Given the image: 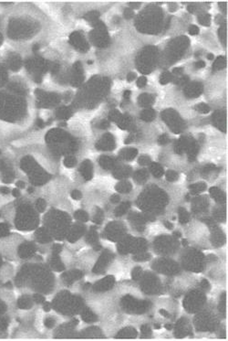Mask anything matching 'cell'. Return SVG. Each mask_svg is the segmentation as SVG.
I'll list each match as a JSON object with an SVG mask.
<instances>
[{"label":"cell","instance_id":"6da1fadb","mask_svg":"<svg viewBox=\"0 0 228 341\" xmlns=\"http://www.w3.org/2000/svg\"><path fill=\"white\" fill-rule=\"evenodd\" d=\"M23 100L14 94L0 93V119L4 121H15L24 107Z\"/></svg>","mask_w":228,"mask_h":341},{"label":"cell","instance_id":"7a4b0ae2","mask_svg":"<svg viewBox=\"0 0 228 341\" xmlns=\"http://www.w3.org/2000/svg\"><path fill=\"white\" fill-rule=\"evenodd\" d=\"M71 43L79 50L85 51L89 49V45L87 44L85 39L82 37V35L79 32H75L71 34Z\"/></svg>","mask_w":228,"mask_h":341},{"label":"cell","instance_id":"3957f363","mask_svg":"<svg viewBox=\"0 0 228 341\" xmlns=\"http://www.w3.org/2000/svg\"><path fill=\"white\" fill-rule=\"evenodd\" d=\"M7 66H8L11 70H19V69H20V67H21V65H22V61H21V59L19 58V56L13 54V55L9 56L8 59L7 60Z\"/></svg>","mask_w":228,"mask_h":341},{"label":"cell","instance_id":"277c9868","mask_svg":"<svg viewBox=\"0 0 228 341\" xmlns=\"http://www.w3.org/2000/svg\"><path fill=\"white\" fill-rule=\"evenodd\" d=\"M200 87L201 86L198 83L189 85V87L186 89L187 95L188 96H196V95H199V93H201V88Z\"/></svg>","mask_w":228,"mask_h":341},{"label":"cell","instance_id":"5b68a950","mask_svg":"<svg viewBox=\"0 0 228 341\" xmlns=\"http://www.w3.org/2000/svg\"><path fill=\"white\" fill-rule=\"evenodd\" d=\"M155 116V113L153 110H151V109H148V110H145L143 112V114H141V118L144 121H152Z\"/></svg>","mask_w":228,"mask_h":341},{"label":"cell","instance_id":"8992f818","mask_svg":"<svg viewBox=\"0 0 228 341\" xmlns=\"http://www.w3.org/2000/svg\"><path fill=\"white\" fill-rule=\"evenodd\" d=\"M69 114H71V112H69L68 108H66V107H61L57 112V116L61 119H66L69 116Z\"/></svg>","mask_w":228,"mask_h":341},{"label":"cell","instance_id":"52a82bcc","mask_svg":"<svg viewBox=\"0 0 228 341\" xmlns=\"http://www.w3.org/2000/svg\"><path fill=\"white\" fill-rule=\"evenodd\" d=\"M199 22L203 26H209L210 24V16L208 14H203L198 17Z\"/></svg>","mask_w":228,"mask_h":341},{"label":"cell","instance_id":"ba28073f","mask_svg":"<svg viewBox=\"0 0 228 341\" xmlns=\"http://www.w3.org/2000/svg\"><path fill=\"white\" fill-rule=\"evenodd\" d=\"M140 102L142 103L143 106L149 105L152 102V97L147 95V94H143L141 97H140Z\"/></svg>","mask_w":228,"mask_h":341},{"label":"cell","instance_id":"9c48e42d","mask_svg":"<svg viewBox=\"0 0 228 341\" xmlns=\"http://www.w3.org/2000/svg\"><path fill=\"white\" fill-rule=\"evenodd\" d=\"M225 66V60L224 57H219L214 64V69H223Z\"/></svg>","mask_w":228,"mask_h":341},{"label":"cell","instance_id":"30bf717a","mask_svg":"<svg viewBox=\"0 0 228 341\" xmlns=\"http://www.w3.org/2000/svg\"><path fill=\"white\" fill-rule=\"evenodd\" d=\"M172 80V76L171 75V73H163L160 78V82L163 83V84H165L169 82H171Z\"/></svg>","mask_w":228,"mask_h":341},{"label":"cell","instance_id":"8fae6325","mask_svg":"<svg viewBox=\"0 0 228 341\" xmlns=\"http://www.w3.org/2000/svg\"><path fill=\"white\" fill-rule=\"evenodd\" d=\"M196 110H198V111H199L200 113H202V114H207V113H209L210 108H209V107H208L206 104L202 103V104H199V105L196 106Z\"/></svg>","mask_w":228,"mask_h":341},{"label":"cell","instance_id":"7c38bea8","mask_svg":"<svg viewBox=\"0 0 228 341\" xmlns=\"http://www.w3.org/2000/svg\"><path fill=\"white\" fill-rule=\"evenodd\" d=\"M98 16H99V13H98V12H96V11H91V12L88 13V14L86 15V19H87L88 20L94 21L95 19H98Z\"/></svg>","mask_w":228,"mask_h":341},{"label":"cell","instance_id":"4fadbf2b","mask_svg":"<svg viewBox=\"0 0 228 341\" xmlns=\"http://www.w3.org/2000/svg\"><path fill=\"white\" fill-rule=\"evenodd\" d=\"M75 162L76 160L73 156H68L65 159V165H67L68 167H72L75 165Z\"/></svg>","mask_w":228,"mask_h":341},{"label":"cell","instance_id":"5bb4252c","mask_svg":"<svg viewBox=\"0 0 228 341\" xmlns=\"http://www.w3.org/2000/svg\"><path fill=\"white\" fill-rule=\"evenodd\" d=\"M146 82H147V79H146V77L142 76V77H140V78H139V80H138V82H137V85H138L139 87H143V86L146 85Z\"/></svg>","mask_w":228,"mask_h":341},{"label":"cell","instance_id":"9a60e30c","mask_svg":"<svg viewBox=\"0 0 228 341\" xmlns=\"http://www.w3.org/2000/svg\"><path fill=\"white\" fill-rule=\"evenodd\" d=\"M189 33L191 35H196V34L199 33V28L196 26H195V25H192L189 28Z\"/></svg>","mask_w":228,"mask_h":341},{"label":"cell","instance_id":"2e32d148","mask_svg":"<svg viewBox=\"0 0 228 341\" xmlns=\"http://www.w3.org/2000/svg\"><path fill=\"white\" fill-rule=\"evenodd\" d=\"M132 15H133V12L131 9H126L124 11V16H125L126 19H131V17L132 16Z\"/></svg>","mask_w":228,"mask_h":341},{"label":"cell","instance_id":"e0dca14e","mask_svg":"<svg viewBox=\"0 0 228 341\" xmlns=\"http://www.w3.org/2000/svg\"><path fill=\"white\" fill-rule=\"evenodd\" d=\"M135 77H136V74L134 73H129L128 74V82H131V81H133L134 79H135Z\"/></svg>","mask_w":228,"mask_h":341},{"label":"cell","instance_id":"ac0fdd59","mask_svg":"<svg viewBox=\"0 0 228 341\" xmlns=\"http://www.w3.org/2000/svg\"><path fill=\"white\" fill-rule=\"evenodd\" d=\"M173 73H175L176 75H180L183 73V69L182 68H176L173 70Z\"/></svg>","mask_w":228,"mask_h":341},{"label":"cell","instance_id":"d6986e66","mask_svg":"<svg viewBox=\"0 0 228 341\" xmlns=\"http://www.w3.org/2000/svg\"><path fill=\"white\" fill-rule=\"evenodd\" d=\"M72 197L74 199H79L81 197V194L79 191H74V192H72Z\"/></svg>","mask_w":228,"mask_h":341},{"label":"cell","instance_id":"ffe728a7","mask_svg":"<svg viewBox=\"0 0 228 341\" xmlns=\"http://www.w3.org/2000/svg\"><path fill=\"white\" fill-rule=\"evenodd\" d=\"M195 66H196L197 68H203V67L205 66V63H204L203 61H197V62L195 63Z\"/></svg>","mask_w":228,"mask_h":341},{"label":"cell","instance_id":"44dd1931","mask_svg":"<svg viewBox=\"0 0 228 341\" xmlns=\"http://www.w3.org/2000/svg\"><path fill=\"white\" fill-rule=\"evenodd\" d=\"M16 186L19 187V188H23L25 187V183L22 182V181H19V182L16 183Z\"/></svg>","mask_w":228,"mask_h":341},{"label":"cell","instance_id":"7402d4cb","mask_svg":"<svg viewBox=\"0 0 228 341\" xmlns=\"http://www.w3.org/2000/svg\"><path fill=\"white\" fill-rule=\"evenodd\" d=\"M130 94H131V92H130V91H126V92L123 93V96H124V98H126V99H129V97H130Z\"/></svg>","mask_w":228,"mask_h":341},{"label":"cell","instance_id":"603a6c76","mask_svg":"<svg viewBox=\"0 0 228 341\" xmlns=\"http://www.w3.org/2000/svg\"><path fill=\"white\" fill-rule=\"evenodd\" d=\"M13 195H14L15 197H19V196H20L19 191L17 190V189H14V190H13Z\"/></svg>","mask_w":228,"mask_h":341},{"label":"cell","instance_id":"cb8c5ba5","mask_svg":"<svg viewBox=\"0 0 228 341\" xmlns=\"http://www.w3.org/2000/svg\"><path fill=\"white\" fill-rule=\"evenodd\" d=\"M131 7H140V3H137V4H135V3H131Z\"/></svg>","mask_w":228,"mask_h":341},{"label":"cell","instance_id":"d4e9b609","mask_svg":"<svg viewBox=\"0 0 228 341\" xmlns=\"http://www.w3.org/2000/svg\"><path fill=\"white\" fill-rule=\"evenodd\" d=\"M2 42H3V36H2L1 33H0V46H1Z\"/></svg>","mask_w":228,"mask_h":341},{"label":"cell","instance_id":"484cf974","mask_svg":"<svg viewBox=\"0 0 228 341\" xmlns=\"http://www.w3.org/2000/svg\"><path fill=\"white\" fill-rule=\"evenodd\" d=\"M207 58H208V59H209V60H213V59H214V56H213V55H212V54H209V55H208V57H207Z\"/></svg>","mask_w":228,"mask_h":341}]
</instances>
